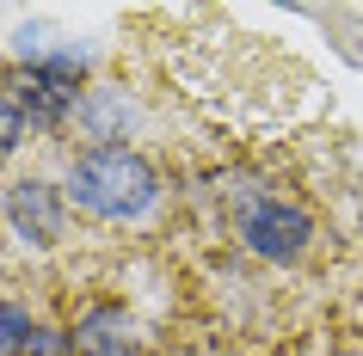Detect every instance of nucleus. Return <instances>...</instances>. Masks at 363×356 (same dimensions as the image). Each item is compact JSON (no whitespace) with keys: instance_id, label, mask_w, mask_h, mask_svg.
<instances>
[{"instance_id":"nucleus-1","label":"nucleus","mask_w":363,"mask_h":356,"mask_svg":"<svg viewBox=\"0 0 363 356\" xmlns=\"http://www.w3.org/2000/svg\"><path fill=\"white\" fill-rule=\"evenodd\" d=\"M68 197H74L86 215H105V222H130L154 203V166L135 148H86L68 172Z\"/></svg>"},{"instance_id":"nucleus-2","label":"nucleus","mask_w":363,"mask_h":356,"mask_svg":"<svg viewBox=\"0 0 363 356\" xmlns=\"http://www.w3.org/2000/svg\"><path fill=\"white\" fill-rule=\"evenodd\" d=\"M240 240H247V252H259L271 264H296L314 246V215L289 197H259V203L240 209Z\"/></svg>"},{"instance_id":"nucleus-3","label":"nucleus","mask_w":363,"mask_h":356,"mask_svg":"<svg viewBox=\"0 0 363 356\" xmlns=\"http://www.w3.org/2000/svg\"><path fill=\"white\" fill-rule=\"evenodd\" d=\"M6 222L19 227V240L31 246H50L62 240V190L56 185H43V178H19V185L6 190Z\"/></svg>"},{"instance_id":"nucleus-4","label":"nucleus","mask_w":363,"mask_h":356,"mask_svg":"<svg viewBox=\"0 0 363 356\" xmlns=\"http://www.w3.org/2000/svg\"><path fill=\"white\" fill-rule=\"evenodd\" d=\"M74 356H130V314L117 301L86 307L74 326Z\"/></svg>"},{"instance_id":"nucleus-5","label":"nucleus","mask_w":363,"mask_h":356,"mask_svg":"<svg viewBox=\"0 0 363 356\" xmlns=\"http://www.w3.org/2000/svg\"><path fill=\"white\" fill-rule=\"evenodd\" d=\"M74 117H80V130L93 135L99 148H117V135L130 130V111H123V93H117V86H99V93H80Z\"/></svg>"},{"instance_id":"nucleus-6","label":"nucleus","mask_w":363,"mask_h":356,"mask_svg":"<svg viewBox=\"0 0 363 356\" xmlns=\"http://www.w3.org/2000/svg\"><path fill=\"white\" fill-rule=\"evenodd\" d=\"M31 332H38V326H31V314H25L19 301H0V356H19V344Z\"/></svg>"},{"instance_id":"nucleus-7","label":"nucleus","mask_w":363,"mask_h":356,"mask_svg":"<svg viewBox=\"0 0 363 356\" xmlns=\"http://www.w3.org/2000/svg\"><path fill=\"white\" fill-rule=\"evenodd\" d=\"M19 142H25V111L13 105V98H0V160L19 148Z\"/></svg>"},{"instance_id":"nucleus-8","label":"nucleus","mask_w":363,"mask_h":356,"mask_svg":"<svg viewBox=\"0 0 363 356\" xmlns=\"http://www.w3.org/2000/svg\"><path fill=\"white\" fill-rule=\"evenodd\" d=\"M19 356H74V338H62V332H31L19 344Z\"/></svg>"}]
</instances>
